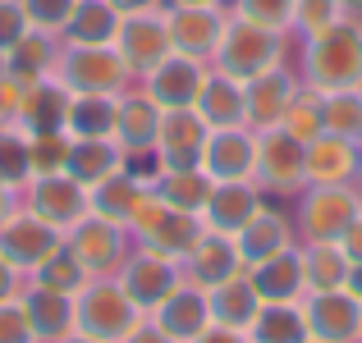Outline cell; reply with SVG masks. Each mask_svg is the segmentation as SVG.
Returning <instances> with one entry per match:
<instances>
[{"label":"cell","mask_w":362,"mask_h":343,"mask_svg":"<svg viewBox=\"0 0 362 343\" xmlns=\"http://www.w3.org/2000/svg\"><path fill=\"white\" fill-rule=\"evenodd\" d=\"M303 83L317 92L362 88V18L344 14L303 46Z\"/></svg>","instance_id":"obj_1"},{"label":"cell","mask_w":362,"mask_h":343,"mask_svg":"<svg viewBox=\"0 0 362 343\" xmlns=\"http://www.w3.org/2000/svg\"><path fill=\"white\" fill-rule=\"evenodd\" d=\"M138 320H142V311L133 307V298L119 289L115 275L88 279L74 293V335H88L97 343H119Z\"/></svg>","instance_id":"obj_2"},{"label":"cell","mask_w":362,"mask_h":343,"mask_svg":"<svg viewBox=\"0 0 362 343\" xmlns=\"http://www.w3.org/2000/svg\"><path fill=\"white\" fill-rule=\"evenodd\" d=\"M284 64V32H271L262 23H247V18L230 14L225 18V32H221V46L211 55V69L230 73V78H257V73Z\"/></svg>","instance_id":"obj_3"},{"label":"cell","mask_w":362,"mask_h":343,"mask_svg":"<svg viewBox=\"0 0 362 343\" xmlns=\"http://www.w3.org/2000/svg\"><path fill=\"white\" fill-rule=\"evenodd\" d=\"M51 73L74 97H119V92L133 88V73L119 60L115 46H64L60 42Z\"/></svg>","instance_id":"obj_4"},{"label":"cell","mask_w":362,"mask_h":343,"mask_svg":"<svg viewBox=\"0 0 362 343\" xmlns=\"http://www.w3.org/2000/svg\"><path fill=\"white\" fill-rule=\"evenodd\" d=\"M129 234H133V247H147V252H160V256H170V261H184L188 247L202 234V215L165 206L160 197L147 193L138 202V211H133V220H129Z\"/></svg>","instance_id":"obj_5"},{"label":"cell","mask_w":362,"mask_h":343,"mask_svg":"<svg viewBox=\"0 0 362 343\" xmlns=\"http://www.w3.org/2000/svg\"><path fill=\"white\" fill-rule=\"evenodd\" d=\"M362 215V193L349 183H308L298 193V234L303 243H339L344 229Z\"/></svg>","instance_id":"obj_6"},{"label":"cell","mask_w":362,"mask_h":343,"mask_svg":"<svg viewBox=\"0 0 362 343\" xmlns=\"http://www.w3.org/2000/svg\"><path fill=\"white\" fill-rule=\"evenodd\" d=\"M64 247H69L74 261L88 270V279H101V275H115L124 265V256L133 252V234H129V224L101 220V215L88 211L64 234Z\"/></svg>","instance_id":"obj_7"},{"label":"cell","mask_w":362,"mask_h":343,"mask_svg":"<svg viewBox=\"0 0 362 343\" xmlns=\"http://www.w3.org/2000/svg\"><path fill=\"white\" fill-rule=\"evenodd\" d=\"M303 142L284 128H262L257 133V160H252V183L262 193L293 197L308 188V169H303Z\"/></svg>","instance_id":"obj_8"},{"label":"cell","mask_w":362,"mask_h":343,"mask_svg":"<svg viewBox=\"0 0 362 343\" xmlns=\"http://www.w3.org/2000/svg\"><path fill=\"white\" fill-rule=\"evenodd\" d=\"M64 247V234L55 224H46L42 215H33L28 206H14V211L0 220V256L14 265L18 275H33L46 256H55Z\"/></svg>","instance_id":"obj_9"},{"label":"cell","mask_w":362,"mask_h":343,"mask_svg":"<svg viewBox=\"0 0 362 343\" xmlns=\"http://www.w3.org/2000/svg\"><path fill=\"white\" fill-rule=\"evenodd\" d=\"M115 279H119V289L133 298V307H138L142 316H151V311L184 284V270H179V261H170V256H160V252L133 247V252L124 256V265L115 270Z\"/></svg>","instance_id":"obj_10"},{"label":"cell","mask_w":362,"mask_h":343,"mask_svg":"<svg viewBox=\"0 0 362 343\" xmlns=\"http://www.w3.org/2000/svg\"><path fill=\"white\" fill-rule=\"evenodd\" d=\"M115 51L129 64L133 83H142L175 46H170V28H165V9H147V14H124L119 32H115Z\"/></svg>","instance_id":"obj_11"},{"label":"cell","mask_w":362,"mask_h":343,"mask_svg":"<svg viewBox=\"0 0 362 343\" xmlns=\"http://www.w3.org/2000/svg\"><path fill=\"white\" fill-rule=\"evenodd\" d=\"M206 119L197 114L193 106H179V110H160V124H156V151L160 169H202V151H206Z\"/></svg>","instance_id":"obj_12"},{"label":"cell","mask_w":362,"mask_h":343,"mask_svg":"<svg viewBox=\"0 0 362 343\" xmlns=\"http://www.w3.org/2000/svg\"><path fill=\"white\" fill-rule=\"evenodd\" d=\"M18 206H28L33 215H42L46 224H55L60 234H69L74 224L88 215V188L69 174H42L18 193Z\"/></svg>","instance_id":"obj_13"},{"label":"cell","mask_w":362,"mask_h":343,"mask_svg":"<svg viewBox=\"0 0 362 343\" xmlns=\"http://www.w3.org/2000/svg\"><path fill=\"white\" fill-rule=\"evenodd\" d=\"M165 28H170L175 55L211 64L221 32H225V9L221 5H165Z\"/></svg>","instance_id":"obj_14"},{"label":"cell","mask_w":362,"mask_h":343,"mask_svg":"<svg viewBox=\"0 0 362 343\" xmlns=\"http://www.w3.org/2000/svg\"><path fill=\"white\" fill-rule=\"evenodd\" d=\"M303 320L317 343H358L362 335V302L349 289L303 293Z\"/></svg>","instance_id":"obj_15"},{"label":"cell","mask_w":362,"mask_h":343,"mask_svg":"<svg viewBox=\"0 0 362 343\" xmlns=\"http://www.w3.org/2000/svg\"><path fill=\"white\" fill-rule=\"evenodd\" d=\"M206 69H211V64L188 60V55H175V51H170L165 60H160L156 69H151L147 78L138 83V88L147 92V97L156 101L160 110L197 106V97H202V83H206Z\"/></svg>","instance_id":"obj_16"},{"label":"cell","mask_w":362,"mask_h":343,"mask_svg":"<svg viewBox=\"0 0 362 343\" xmlns=\"http://www.w3.org/2000/svg\"><path fill=\"white\" fill-rule=\"evenodd\" d=\"M179 270H184V279L197 284V289H216V284H225V279H234V275H243L239 243H234L230 234L202 229V234H197V243L188 247V256L179 261Z\"/></svg>","instance_id":"obj_17"},{"label":"cell","mask_w":362,"mask_h":343,"mask_svg":"<svg viewBox=\"0 0 362 343\" xmlns=\"http://www.w3.org/2000/svg\"><path fill=\"white\" fill-rule=\"evenodd\" d=\"M262 188L252 179H225V183H211V197L202 206V229H216V234H239V229L262 211Z\"/></svg>","instance_id":"obj_18"},{"label":"cell","mask_w":362,"mask_h":343,"mask_svg":"<svg viewBox=\"0 0 362 343\" xmlns=\"http://www.w3.org/2000/svg\"><path fill=\"white\" fill-rule=\"evenodd\" d=\"M69 106H74V92L51 73V78L33 83V88L23 92L14 128H23L28 138H37V133H64L69 128Z\"/></svg>","instance_id":"obj_19"},{"label":"cell","mask_w":362,"mask_h":343,"mask_svg":"<svg viewBox=\"0 0 362 343\" xmlns=\"http://www.w3.org/2000/svg\"><path fill=\"white\" fill-rule=\"evenodd\" d=\"M252 160H257V133L252 128H211L206 151H202V169L211 183L252 179Z\"/></svg>","instance_id":"obj_20"},{"label":"cell","mask_w":362,"mask_h":343,"mask_svg":"<svg viewBox=\"0 0 362 343\" xmlns=\"http://www.w3.org/2000/svg\"><path fill=\"white\" fill-rule=\"evenodd\" d=\"M293 88H298V78H293L284 64H275V69L257 73V78L243 83V97H247V128L262 133V128H280L284 119V106H289Z\"/></svg>","instance_id":"obj_21"},{"label":"cell","mask_w":362,"mask_h":343,"mask_svg":"<svg viewBox=\"0 0 362 343\" xmlns=\"http://www.w3.org/2000/svg\"><path fill=\"white\" fill-rule=\"evenodd\" d=\"M151 320H156V325L165 330L175 343H193L206 325H211V302H206V289H197V284L184 279L156 311H151Z\"/></svg>","instance_id":"obj_22"},{"label":"cell","mask_w":362,"mask_h":343,"mask_svg":"<svg viewBox=\"0 0 362 343\" xmlns=\"http://www.w3.org/2000/svg\"><path fill=\"white\" fill-rule=\"evenodd\" d=\"M18 302H23L28 320H33L37 343H64L74 335V293H55V289H42V284L28 279Z\"/></svg>","instance_id":"obj_23"},{"label":"cell","mask_w":362,"mask_h":343,"mask_svg":"<svg viewBox=\"0 0 362 343\" xmlns=\"http://www.w3.org/2000/svg\"><path fill=\"white\" fill-rule=\"evenodd\" d=\"M303 169H308V183H354L358 169H362V151L349 138L321 133L303 151Z\"/></svg>","instance_id":"obj_24"},{"label":"cell","mask_w":362,"mask_h":343,"mask_svg":"<svg viewBox=\"0 0 362 343\" xmlns=\"http://www.w3.org/2000/svg\"><path fill=\"white\" fill-rule=\"evenodd\" d=\"M156 124H160V106L138 88V83H133L129 92H119L115 142H119L124 156H133V151H151V142H156Z\"/></svg>","instance_id":"obj_25"},{"label":"cell","mask_w":362,"mask_h":343,"mask_svg":"<svg viewBox=\"0 0 362 343\" xmlns=\"http://www.w3.org/2000/svg\"><path fill=\"white\" fill-rule=\"evenodd\" d=\"M193 110L206 119V128H247V97H243V83L230 78V73H221V69H206L202 97H197Z\"/></svg>","instance_id":"obj_26"},{"label":"cell","mask_w":362,"mask_h":343,"mask_svg":"<svg viewBox=\"0 0 362 343\" xmlns=\"http://www.w3.org/2000/svg\"><path fill=\"white\" fill-rule=\"evenodd\" d=\"M234 243H239L243 270H247V265L266 261V256H275V252H289L293 247V220L280 215V211H271V206H262V211L234 234Z\"/></svg>","instance_id":"obj_27"},{"label":"cell","mask_w":362,"mask_h":343,"mask_svg":"<svg viewBox=\"0 0 362 343\" xmlns=\"http://www.w3.org/2000/svg\"><path fill=\"white\" fill-rule=\"evenodd\" d=\"M247 279H252L257 298L262 302H303V261H298V247L289 252H275L266 261L247 265Z\"/></svg>","instance_id":"obj_28"},{"label":"cell","mask_w":362,"mask_h":343,"mask_svg":"<svg viewBox=\"0 0 362 343\" xmlns=\"http://www.w3.org/2000/svg\"><path fill=\"white\" fill-rule=\"evenodd\" d=\"M147 197V183H142L133 169H115V174H106L101 183L88 188V211L101 215V220H115V224H129L133 211H138V202Z\"/></svg>","instance_id":"obj_29"},{"label":"cell","mask_w":362,"mask_h":343,"mask_svg":"<svg viewBox=\"0 0 362 343\" xmlns=\"http://www.w3.org/2000/svg\"><path fill=\"white\" fill-rule=\"evenodd\" d=\"M55 55H60V37H46V32H33V28H28V32L5 51V78L33 88V83L51 78Z\"/></svg>","instance_id":"obj_30"},{"label":"cell","mask_w":362,"mask_h":343,"mask_svg":"<svg viewBox=\"0 0 362 343\" xmlns=\"http://www.w3.org/2000/svg\"><path fill=\"white\" fill-rule=\"evenodd\" d=\"M206 302H211V325H225V330H247L252 316L262 311V298H257L247 270L216 284V289H206Z\"/></svg>","instance_id":"obj_31"},{"label":"cell","mask_w":362,"mask_h":343,"mask_svg":"<svg viewBox=\"0 0 362 343\" xmlns=\"http://www.w3.org/2000/svg\"><path fill=\"white\" fill-rule=\"evenodd\" d=\"M115 32H119V14L110 0H78L60 42L64 46H115Z\"/></svg>","instance_id":"obj_32"},{"label":"cell","mask_w":362,"mask_h":343,"mask_svg":"<svg viewBox=\"0 0 362 343\" xmlns=\"http://www.w3.org/2000/svg\"><path fill=\"white\" fill-rule=\"evenodd\" d=\"M124 165V151L115 138H74L69 142V160H64V174L78 179L83 188L101 183L106 174H115Z\"/></svg>","instance_id":"obj_33"},{"label":"cell","mask_w":362,"mask_h":343,"mask_svg":"<svg viewBox=\"0 0 362 343\" xmlns=\"http://www.w3.org/2000/svg\"><path fill=\"white\" fill-rule=\"evenodd\" d=\"M147 193L160 197L165 206L202 215L206 197H211V179H206V169H156V174L147 179Z\"/></svg>","instance_id":"obj_34"},{"label":"cell","mask_w":362,"mask_h":343,"mask_svg":"<svg viewBox=\"0 0 362 343\" xmlns=\"http://www.w3.org/2000/svg\"><path fill=\"white\" fill-rule=\"evenodd\" d=\"M247 343H308V320H303V302H262L252 325L243 330Z\"/></svg>","instance_id":"obj_35"},{"label":"cell","mask_w":362,"mask_h":343,"mask_svg":"<svg viewBox=\"0 0 362 343\" xmlns=\"http://www.w3.org/2000/svg\"><path fill=\"white\" fill-rule=\"evenodd\" d=\"M303 261V289L308 293H326V289H344L349 284V256L339 252V243H303L298 247Z\"/></svg>","instance_id":"obj_36"},{"label":"cell","mask_w":362,"mask_h":343,"mask_svg":"<svg viewBox=\"0 0 362 343\" xmlns=\"http://www.w3.org/2000/svg\"><path fill=\"white\" fill-rule=\"evenodd\" d=\"M119 97H74L69 106V138H115Z\"/></svg>","instance_id":"obj_37"},{"label":"cell","mask_w":362,"mask_h":343,"mask_svg":"<svg viewBox=\"0 0 362 343\" xmlns=\"http://www.w3.org/2000/svg\"><path fill=\"white\" fill-rule=\"evenodd\" d=\"M321 101H326V92H317V88H308V83H298L293 88V97H289V106H284V119H280V128L284 133H293V138L308 147L312 138H321Z\"/></svg>","instance_id":"obj_38"},{"label":"cell","mask_w":362,"mask_h":343,"mask_svg":"<svg viewBox=\"0 0 362 343\" xmlns=\"http://www.w3.org/2000/svg\"><path fill=\"white\" fill-rule=\"evenodd\" d=\"M321 128L362 147V88L326 92V101H321Z\"/></svg>","instance_id":"obj_39"},{"label":"cell","mask_w":362,"mask_h":343,"mask_svg":"<svg viewBox=\"0 0 362 343\" xmlns=\"http://www.w3.org/2000/svg\"><path fill=\"white\" fill-rule=\"evenodd\" d=\"M0 183L23 193L33 183V160H28V133L14 124H0Z\"/></svg>","instance_id":"obj_40"},{"label":"cell","mask_w":362,"mask_h":343,"mask_svg":"<svg viewBox=\"0 0 362 343\" xmlns=\"http://www.w3.org/2000/svg\"><path fill=\"white\" fill-rule=\"evenodd\" d=\"M33 284H42V289H55V293H78L83 284H88V270H83L78 261H74L69 247H60L55 256H46L42 265H37L33 275H28Z\"/></svg>","instance_id":"obj_41"},{"label":"cell","mask_w":362,"mask_h":343,"mask_svg":"<svg viewBox=\"0 0 362 343\" xmlns=\"http://www.w3.org/2000/svg\"><path fill=\"white\" fill-rule=\"evenodd\" d=\"M69 133H37L28 138V160H33V179L42 174H64V160H69Z\"/></svg>","instance_id":"obj_42"},{"label":"cell","mask_w":362,"mask_h":343,"mask_svg":"<svg viewBox=\"0 0 362 343\" xmlns=\"http://www.w3.org/2000/svg\"><path fill=\"white\" fill-rule=\"evenodd\" d=\"M293 5L298 0H234V14L247 23H262L271 32H289L293 28Z\"/></svg>","instance_id":"obj_43"},{"label":"cell","mask_w":362,"mask_h":343,"mask_svg":"<svg viewBox=\"0 0 362 343\" xmlns=\"http://www.w3.org/2000/svg\"><path fill=\"white\" fill-rule=\"evenodd\" d=\"M74 5L78 0H23V14H28V28L33 32H46V37H60L64 23H69Z\"/></svg>","instance_id":"obj_44"},{"label":"cell","mask_w":362,"mask_h":343,"mask_svg":"<svg viewBox=\"0 0 362 343\" xmlns=\"http://www.w3.org/2000/svg\"><path fill=\"white\" fill-rule=\"evenodd\" d=\"M335 18H344L339 0H298V5H293V28H298L303 37H312V32H321V28H330Z\"/></svg>","instance_id":"obj_45"},{"label":"cell","mask_w":362,"mask_h":343,"mask_svg":"<svg viewBox=\"0 0 362 343\" xmlns=\"http://www.w3.org/2000/svg\"><path fill=\"white\" fill-rule=\"evenodd\" d=\"M0 343H37L33 320H28V311H23L18 298L0 302Z\"/></svg>","instance_id":"obj_46"},{"label":"cell","mask_w":362,"mask_h":343,"mask_svg":"<svg viewBox=\"0 0 362 343\" xmlns=\"http://www.w3.org/2000/svg\"><path fill=\"white\" fill-rule=\"evenodd\" d=\"M28 32V14H23V0H0V51L18 42Z\"/></svg>","instance_id":"obj_47"},{"label":"cell","mask_w":362,"mask_h":343,"mask_svg":"<svg viewBox=\"0 0 362 343\" xmlns=\"http://www.w3.org/2000/svg\"><path fill=\"white\" fill-rule=\"evenodd\" d=\"M119 343H175V339H170V335H165V330H160L151 316H142V320H138V325H133Z\"/></svg>","instance_id":"obj_48"},{"label":"cell","mask_w":362,"mask_h":343,"mask_svg":"<svg viewBox=\"0 0 362 343\" xmlns=\"http://www.w3.org/2000/svg\"><path fill=\"white\" fill-rule=\"evenodd\" d=\"M23 284H28V275H18L14 265L0 256V302H9V298H18L23 293Z\"/></svg>","instance_id":"obj_49"},{"label":"cell","mask_w":362,"mask_h":343,"mask_svg":"<svg viewBox=\"0 0 362 343\" xmlns=\"http://www.w3.org/2000/svg\"><path fill=\"white\" fill-rule=\"evenodd\" d=\"M339 252L349 256V265H362V215L344 229V238H339Z\"/></svg>","instance_id":"obj_50"},{"label":"cell","mask_w":362,"mask_h":343,"mask_svg":"<svg viewBox=\"0 0 362 343\" xmlns=\"http://www.w3.org/2000/svg\"><path fill=\"white\" fill-rule=\"evenodd\" d=\"M193 343H247L243 330H225V325H206Z\"/></svg>","instance_id":"obj_51"},{"label":"cell","mask_w":362,"mask_h":343,"mask_svg":"<svg viewBox=\"0 0 362 343\" xmlns=\"http://www.w3.org/2000/svg\"><path fill=\"white\" fill-rule=\"evenodd\" d=\"M115 5V14H147V9H165V0H110Z\"/></svg>","instance_id":"obj_52"},{"label":"cell","mask_w":362,"mask_h":343,"mask_svg":"<svg viewBox=\"0 0 362 343\" xmlns=\"http://www.w3.org/2000/svg\"><path fill=\"white\" fill-rule=\"evenodd\" d=\"M14 206H18V193H14V188H5V183H0V220H5V215L14 211Z\"/></svg>","instance_id":"obj_53"},{"label":"cell","mask_w":362,"mask_h":343,"mask_svg":"<svg viewBox=\"0 0 362 343\" xmlns=\"http://www.w3.org/2000/svg\"><path fill=\"white\" fill-rule=\"evenodd\" d=\"M349 293H354V298L362 302V265H354V270H349V284H344Z\"/></svg>","instance_id":"obj_54"},{"label":"cell","mask_w":362,"mask_h":343,"mask_svg":"<svg viewBox=\"0 0 362 343\" xmlns=\"http://www.w3.org/2000/svg\"><path fill=\"white\" fill-rule=\"evenodd\" d=\"M339 9H344V14H354V18H362V0H339Z\"/></svg>","instance_id":"obj_55"},{"label":"cell","mask_w":362,"mask_h":343,"mask_svg":"<svg viewBox=\"0 0 362 343\" xmlns=\"http://www.w3.org/2000/svg\"><path fill=\"white\" fill-rule=\"evenodd\" d=\"M165 5H221V0H165Z\"/></svg>","instance_id":"obj_56"},{"label":"cell","mask_w":362,"mask_h":343,"mask_svg":"<svg viewBox=\"0 0 362 343\" xmlns=\"http://www.w3.org/2000/svg\"><path fill=\"white\" fill-rule=\"evenodd\" d=\"M64 343H97V339H88V335H69Z\"/></svg>","instance_id":"obj_57"},{"label":"cell","mask_w":362,"mask_h":343,"mask_svg":"<svg viewBox=\"0 0 362 343\" xmlns=\"http://www.w3.org/2000/svg\"><path fill=\"white\" fill-rule=\"evenodd\" d=\"M0 73H5V51H0Z\"/></svg>","instance_id":"obj_58"},{"label":"cell","mask_w":362,"mask_h":343,"mask_svg":"<svg viewBox=\"0 0 362 343\" xmlns=\"http://www.w3.org/2000/svg\"><path fill=\"white\" fill-rule=\"evenodd\" d=\"M358 174H362V169H358ZM358 193H362V188H358Z\"/></svg>","instance_id":"obj_59"},{"label":"cell","mask_w":362,"mask_h":343,"mask_svg":"<svg viewBox=\"0 0 362 343\" xmlns=\"http://www.w3.org/2000/svg\"><path fill=\"white\" fill-rule=\"evenodd\" d=\"M308 343H317V339H308Z\"/></svg>","instance_id":"obj_60"},{"label":"cell","mask_w":362,"mask_h":343,"mask_svg":"<svg viewBox=\"0 0 362 343\" xmlns=\"http://www.w3.org/2000/svg\"><path fill=\"white\" fill-rule=\"evenodd\" d=\"M358 343H362V335H358Z\"/></svg>","instance_id":"obj_61"}]
</instances>
